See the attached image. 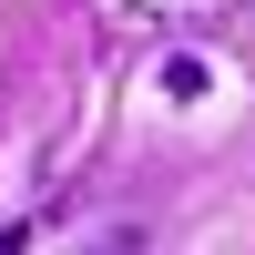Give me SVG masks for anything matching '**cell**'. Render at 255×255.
Listing matches in <instances>:
<instances>
[{"instance_id": "1", "label": "cell", "mask_w": 255, "mask_h": 255, "mask_svg": "<svg viewBox=\"0 0 255 255\" xmlns=\"http://www.w3.org/2000/svg\"><path fill=\"white\" fill-rule=\"evenodd\" d=\"M82 255H143V235H133V225H113V235H92Z\"/></svg>"}, {"instance_id": "2", "label": "cell", "mask_w": 255, "mask_h": 255, "mask_svg": "<svg viewBox=\"0 0 255 255\" xmlns=\"http://www.w3.org/2000/svg\"><path fill=\"white\" fill-rule=\"evenodd\" d=\"M20 245H31V225H0V255H20Z\"/></svg>"}]
</instances>
